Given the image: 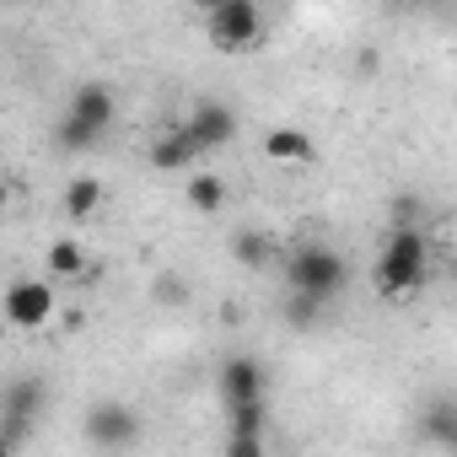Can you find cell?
<instances>
[{
    "mask_svg": "<svg viewBox=\"0 0 457 457\" xmlns=\"http://www.w3.org/2000/svg\"><path fill=\"white\" fill-rule=\"evenodd\" d=\"M286 280H291V296H307V302L328 307L350 286V259L328 243H302V248L286 253Z\"/></svg>",
    "mask_w": 457,
    "mask_h": 457,
    "instance_id": "cell-1",
    "label": "cell"
},
{
    "mask_svg": "<svg viewBox=\"0 0 457 457\" xmlns=\"http://www.w3.org/2000/svg\"><path fill=\"white\" fill-rule=\"evenodd\" d=\"M430 280V243L420 226H393V237L377 259V291L382 296H414Z\"/></svg>",
    "mask_w": 457,
    "mask_h": 457,
    "instance_id": "cell-2",
    "label": "cell"
},
{
    "mask_svg": "<svg viewBox=\"0 0 457 457\" xmlns=\"http://www.w3.org/2000/svg\"><path fill=\"white\" fill-rule=\"evenodd\" d=\"M204 38L220 54H248L264 38V12L253 0H215V6H204Z\"/></svg>",
    "mask_w": 457,
    "mask_h": 457,
    "instance_id": "cell-3",
    "label": "cell"
},
{
    "mask_svg": "<svg viewBox=\"0 0 457 457\" xmlns=\"http://www.w3.org/2000/svg\"><path fill=\"white\" fill-rule=\"evenodd\" d=\"M140 414L124 403V398H97L92 409H87V420H81V436H87V446L92 452H103V457H124L135 441H140Z\"/></svg>",
    "mask_w": 457,
    "mask_h": 457,
    "instance_id": "cell-4",
    "label": "cell"
},
{
    "mask_svg": "<svg viewBox=\"0 0 457 457\" xmlns=\"http://www.w3.org/2000/svg\"><path fill=\"white\" fill-rule=\"evenodd\" d=\"M44 403H49L44 377H17V382L0 387V441H6L12 452L33 436V425L44 420Z\"/></svg>",
    "mask_w": 457,
    "mask_h": 457,
    "instance_id": "cell-5",
    "label": "cell"
},
{
    "mask_svg": "<svg viewBox=\"0 0 457 457\" xmlns=\"http://www.w3.org/2000/svg\"><path fill=\"white\" fill-rule=\"evenodd\" d=\"M215 393H220L226 409L264 403V393H270V371H264V361L248 355V350H232V355L220 361V371H215Z\"/></svg>",
    "mask_w": 457,
    "mask_h": 457,
    "instance_id": "cell-6",
    "label": "cell"
},
{
    "mask_svg": "<svg viewBox=\"0 0 457 457\" xmlns=\"http://www.w3.org/2000/svg\"><path fill=\"white\" fill-rule=\"evenodd\" d=\"M0 307H6V323H17V328H44L54 318L60 296H54L49 280H12L6 296H0Z\"/></svg>",
    "mask_w": 457,
    "mask_h": 457,
    "instance_id": "cell-7",
    "label": "cell"
},
{
    "mask_svg": "<svg viewBox=\"0 0 457 457\" xmlns=\"http://www.w3.org/2000/svg\"><path fill=\"white\" fill-rule=\"evenodd\" d=\"M183 129H188V140L199 151H215V145H232L237 140V113L226 108V103H215V97H199L194 113L183 119Z\"/></svg>",
    "mask_w": 457,
    "mask_h": 457,
    "instance_id": "cell-8",
    "label": "cell"
},
{
    "mask_svg": "<svg viewBox=\"0 0 457 457\" xmlns=\"http://www.w3.org/2000/svg\"><path fill=\"white\" fill-rule=\"evenodd\" d=\"M113 113H119V103H113V87H103V81H81L71 92V108H65V119L87 124L92 135H103L113 124Z\"/></svg>",
    "mask_w": 457,
    "mask_h": 457,
    "instance_id": "cell-9",
    "label": "cell"
},
{
    "mask_svg": "<svg viewBox=\"0 0 457 457\" xmlns=\"http://www.w3.org/2000/svg\"><path fill=\"white\" fill-rule=\"evenodd\" d=\"M199 156H204V151L188 140V129H183V124H178V129H167V135L151 145V167H156V172H183V167H194Z\"/></svg>",
    "mask_w": 457,
    "mask_h": 457,
    "instance_id": "cell-10",
    "label": "cell"
},
{
    "mask_svg": "<svg viewBox=\"0 0 457 457\" xmlns=\"http://www.w3.org/2000/svg\"><path fill=\"white\" fill-rule=\"evenodd\" d=\"M264 156H270V162H312V156H318V145H312V135H307V129L280 124V129H270V135H264Z\"/></svg>",
    "mask_w": 457,
    "mask_h": 457,
    "instance_id": "cell-11",
    "label": "cell"
},
{
    "mask_svg": "<svg viewBox=\"0 0 457 457\" xmlns=\"http://www.w3.org/2000/svg\"><path fill=\"white\" fill-rule=\"evenodd\" d=\"M60 204H65V215H71V220H92V215H97V204H103V183H97V178H71Z\"/></svg>",
    "mask_w": 457,
    "mask_h": 457,
    "instance_id": "cell-12",
    "label": "cell"
},
{
    "mask_svg": "<svg viewBox=\"0 0 457 457\" xmlns=\"http://www.w3.org/2000/svg\"><path fill=\"white\" fill-rule=\"evenodd\" d=\"M183 199H188L199 215H220V204H226V183H220L215 172H194L188 188H183Z\"/></svg>",
    "mask_w": 457,
    "mask_h": 457,
    "instance_id": "cell-13",
    "label": "cell"
},
{
    "mask_svg": "<svg viewBox=\"0 0 457 457\" xmlns=\"http://www.w3.org/2000/svg\"><path fill=\"white\" fill-rule=\"evenodd\" d=\"M44 264H49V275L76 280V275L87 270V253H81V243H76V237H54V243H49V253H44Z\"/></svg>",
    "mask_w": 457,
    "mask_h": 457,
    "instance_id": "cell-14",
    "label": "cell"
},
{
    "mask_svg": "<svg viewBox=\"0 0 457 457\" xmlns=\"http://www.w3.org/2000/svg\"><path fill=\"white\" fill-rule=\"evenodd\" d=\"M420 430H425V441L452 446V441H457V403H452V398L430 403V409H425V420H420Z\"/></svg>",
    "mask_w": 457,
    "mask_h": 457,
    "instance_id": "cell-15",
    "label": "cell"
},
{
    "mask_svg": "<svg viewBox=\"0 0 457 457\" xmlns=\"http://www.w3.org/2000/svg\"><path fill=\"white\" fill-rule=\"evenodd\" d=\"M232 253H237L243 270H264V264L275 259V243H270L264 232H237V237H232Z\"/></svg>",
    "mask_w": 457,
    "mask_h": 457,
    "instance_id": "cell-16",
    "label": "cell"
},
{
    "mask_svg": "<svg viewBox=\"0 0 457 457\" xmlns=\"http://www.w3.org/2000/svg\"><path fill=\"white\" fill-rule=\"evenodd\" d=\"M226 414H232V430H226V436L264 441V430H270V409L264 403H243V409H226Z\"/></svg>",
    "mask_w": 457,
    "mask_h": 457,
    "instance_id": "cell-17",
    "label": "cell"
},
{
    "mask_svg": "<svg viewBox=\"0 0 457 457\" xmlns=\"http://www.w3.org/2000/svg\"><path fill=\"white\" fill-rule=\"evenodd\" d=\"M151 296H156L162 307H183V302H188V280L172 275V270H162V275L151 280Z\"/></svg>",
    "mask_w": 457,
    "mask_h": 457,
    "instance_id": "cell-18",
    "label": "cell"
},
{
    "mask_svg": "<svg viewBox=\"0 0 457 457\" xmlns=\"http://www.w3.org/2000/svg\"><path fill=\"white\" fill-rule=\"evenodd\" d=\"M54 140H60L65 151H87V145H97L103 135H92V129H87V124H76V119H60V135H54Z\"/></svg>",
    "mask_w": 457,
    "mask_h": 457,
    "instance_id": "cell-19",
    "label": "cell"
},
{
    "mask_svg": "<svg viewBox=\"0 0 457 457\" xmlns=\"http://www.w3.org/2000/svg\"><path fill=\"white\" fill-rule=\"evenodd\" d=\"M318 318H323L318 302H307V296H291V302H286V323H291V328H318Z\"/></svg>",
    "mask_w": 457,
    "mask_h": 457,
    "instance_id": "cell-20",
    "label": "cell"
},
{
    "mask_svg": "<svg viewBox=\"0 0 457 457\" xmlns=\"http://www.w3.org/2000/svg\"><path fill=\"white\" fill-rule=\"evenodd\" d=\"M226 457H264V441H248V436H226Z\"/></svg>",
    "mask_w": 457,
    "mask_h": 457,
    "instance_id": "cell-21",
    "label": "cell"
},
{
    "mask_svg": "<svg viewBox=\"0 0 457 457\" xmlns=\"http://www.w3.org/2000/svg\"><path fill=\"white\" fill-rule=\"evenodd\" d=\"M6 204H12V188H6V183H0V215H6Z\"/></svg>",
    "mask_w": 457,
    "mask_h": 457,
    "instance_id": "cell-22",
    "label": "cell"
}]
</instances>
